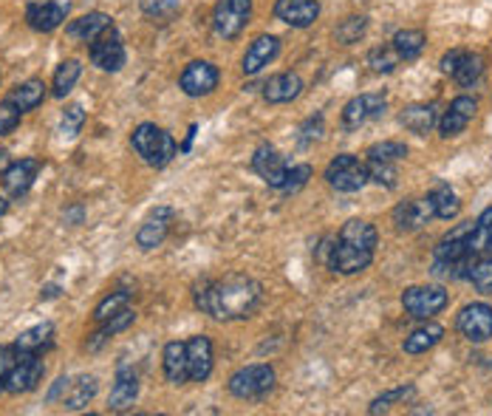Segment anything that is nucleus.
Returning <instances> with one entry per match:
<instances>
[{
	"label": "nucleus",
	"mask_w": 492,
	"mask_h": 416,
	"mask_svg": "<svg viewBox=\"0 0 492 416\" xmlns=\"http://www.w3.org/2000/svg\"><path fill=\"white\" fill-rule=\"evenodd\" d=\"M264 298L258 281L243 275L224 277V281H204L195 286V306L215 320H243L252 317Z\"/></svg>",
	"instance_id": "1"
},
{
	"label": "nucleus",
	"mask_w": 492,
	"mask_h": 416,
	"mask_svg": "<svg viewBox=\"0 0 492 416\" xmlns=\"http://www.w3.org/2000/svg\"><path fill=\"white\" fill-rule=\"evenodd\" d=\"M377 227L360 221V219H351L340 236H337L334 246H331V255H329V267L340 275H357L362 269L371 267L374 260V250H377Z\"/></svg>",
	"instance_id": "2"
},
{
	"label": "nucleus",
	"mask_w": 492,
	"mask_h": 416,
	"mask_svg": "<svg viewBox=\"0 0 492 416\" xmlns=\"http://www.w3.org/2000/svg\"><path fill=\"white\" fill-rule=\"evenodd\" d=\"M131 145H133V150L139 153V156L150 167H167V164H171L179 156L176 139L167 133V131L156 128L153 122H142V125L133 131Z\"/></svg>",
	"instance_id": "3"
},
{
	"label": "nucleus",
	"mask_w": 492,
	"mask_h": 416,
	"mask_svg": "<svg viewBox=\"0 0 492 416\" xmlns=\"http://www.w3.org/2000/svg\"><path fill=\"white\" fill-rule=\"evenodd\" d=\"M326 181L340 193H357L371 179H368V164L365 162H360L357 156H351V153H340V156L329 162Z\"/></svg>",
	"instance_id": "4"
},
{
	"label": "nucleus",
	"mask_w": 492,
	"mask_h": 416,
	"mask_svg": "<svg viewBox=\"0 0 492 416\" xmlns=\"http://www.w3.org/2000/svg\"><path fill=\"white\" fill-rule=\"evenodd\" d=\"M272 385H274V368L255 363V365L238 368V372L229 377V394L238 399H258L266 391H272Z\"/></svg>",
	"instance_id": "5"
},
{
	"label": "nucleus",
	"mask_w": 492,
	"mask_h": 416,
	"mask_svg": "<svg viewBox=\"0 0 492 416\" xmlns=\"http://www.w3.org/2000/svg\"><path fill=\"white\" fill-rule=\"evenodd\" d=\"M448 303L450 295L444 292V286H410L402 295L405 312L417 320H433Z\"/></svg>",
	"instance_id": "6"
},
{
	"label": "nucleus",
	"mask_w": 492,
	"mask_h": 416,
	"mask_svg": "<svg viewBox=\"0 0 492 416\" xmlns=\"http://www.w3.org/2000/svg\"><path fill=\"white\" fill-rule=\"evenodd\" d=\"M252 18V0H221L212 12V28L224 40H233L243 32Z\"/></svg>",
	"instance_id": "7"
},
{
	"label": "nucleus",
	"mask_w": 492,
	"mask_h": 416,
	"mask_svg": "<svg viewBox=\"0 0 492 416\" xmlns=\"http://www.w3.org/2000/svg\"><path fill=\"white\" fill-rule=\"evenodd\" d=\"M88 57H91V63H94L97 68L111 71V74L125 66L128 54H125V43H122L116 26L105 28V32L97 40L88 43Z\"/></svg>",
	"instance_id": "8"
},
{
	"label": "nucleus",
	"mask_w": 492,
	"mask_h": 416,
	"mask_svg": "<svg viewBox=\"0 0 492 416\" xmlns=\"http://www.w3.org/2000/svg\"><path fill=\"white\" fill-rule=\"evenodd\" d=\"M456 329L467 343H487L492 337V306L467 303L456 317Z\"/></svg>",
	"instance_id": "9"
},
{
	"label": "nucleus",
	"mask_w": 492,
	"mask_h": 416,
	"mask_svg": "<svg viewBox=\"0 0 492 416\" xmlns=\"http://www.w3.org/2000/svg\"><path fill=\"white\" fill-rule=\"evenodd\" d=\"M43 374H45V365H43L40 354H18V360H14L12 372L6 377V391L9 394L35 391L43 382Z\"/></svg>",
	"instance_id": "10"
},
{
	"label": "nucleus",
	"mask_w": 492,
	"mask_h": 416,
	"mask_svg": "<svg viewBox=\"0 0 492 416\" xmlns=\"http://www.w3.org/2000/svg\"><path fill=\"white\" fill-rule=\"evenodd\" d=\"M218 80H221V74L212 63H207V60H193V63L181 71L179 88L187 97H207L218 88Z\"/></svg>",
	"instance_id": "11"
},
{
	"label": "nucleus",
	"mask_w": 492,
	"mask_h": 416,
	"mask_svg": "<svg viewBox=\"0 0 492 416\" xmlns=\"http://www.w3.org/2000/svg\"><path fill=\"white\" fill-rule=\"evenodd\" d=\"M385 108H388L385 94H360V97H353L343 108V128L345 131H357V128L368 125V122L379 119L382 114H385Z\"/></svg>",
	"instance_id": "12"
},
{
	"label": "nucleus",
	"mask_w": 492,
	"mask_h": 416,
	"mask_svg": "<svg viewBox=\"0 0 492 416\" xmlns=\"http://www.w3.org/2000/svg\"><path fill=\"white\" fill-rule=\"evenodd\" d=\"M475 114H479V100L467 97V94L456 97V100L450 102L448 111H444V114L439 116V122H436L439 133H441L444 139H453V136H458V133H464Z\"/></svg>",
	"instance_id": "13"
},
{
	"label": "nucleus",
	"mask_w": 492,
	"mask_h": 416,
	"mask_svg": "<svg viewBox=\"0 0 492 416\" xmlns=\"http://www.w3.org/2000/svg\"><path fill=\"white\" fill-rule=\"evenodd\" d=\"M66 18H68V0H43V4H32L26 9V23L43 35L60 28L66 23Z\"/></svg>",
	"instance_id": "14"
},
{
	"label": "nucleus",
	"mask_w": 492,
	"mask_h": 416,
	"mask_svg": "<svg viewBox=\"0 0 492 416\" xmlns=\"http://www.w3.org/2000/svg\"><path fill=\"white\" fill-rule=\"evenodd\" d=\"M436 212H433V202H430V196L425 198H408L396 210H393V224L396 229H402V233H417L422 229L427 221H433Z\"/></svg>",
	"instance_id": "15"
},
{
	"label": "nucleus",
	"mask_w": 492,
	"mask_h": 416,
	"mask_svg": "<svg viewBox=\"0 0 492 416\" xmlns=\"http://www.w3.org/2000/svg\"><path fill=\"white\" fill-rule=\"evenodd\" d=\"M252 171L264 179L269 188L274 190H283V184H286V173H289V167L283 162V156L278 150H274L272 145H260L255 150V156H252Z\"/></svg>",
	"instance_id": "16"
},
{
	"label": "nucleus",
	"mask_w": 492,
	"mask_h": 416,
	"mask_svg": "<svg viewBox=\"0 0 492 416\" xmlns=\"http://www.w3.org/2000/svg\"><path fill=\"white\" fill-rule=\"evenodd\" d=\"M171 224H173V210L171 207H156L142 221L139 233H136V244H139L142 250H156V246L164 244L167 233H171Z\"/></svg>",
	"instance_id": "17"
},
{
	"label": "nucleus",
	"mask_w": 492,
	"mask_h": 416,
	"mask_svg": "<svg viewBox=\"0 0 492 416\" xmlns=\"http://www.w3.org/2000/svg\"><path fill=\"white\" fill-rule=\"evenodd\" d=\"M40 162L37 159H20V162H9V167L0 173V181H4V190L12 198H20L32 190V184L37 179Z\"/></svg>",
	"instance_id": "18"
},
{
	"label": "nucleus",
	"mask_w": 492,
	"mask_h": 416,
	"mask_svg": "<svg viewBox=\"0 0 492 416\" xmlns=\"http://www.w3.org/2000/svg\"><path fill=\"white\" fill-rule=\"evenodd\" d=\"M274 18L291 28H309L320 18V4L317 0H278Z\"/></svg>",
	"instance_id": "19"
},
{
	"label": "nucleus",
	"mask_w": 492,
	"mask_h": 416,
	"mask_svg": "<svg viewBox=\"0 0 492 416\" xmlns=\"http://www.w3.org/2000/svg\"><path fill=\"white\" fill-rule=\"evenodd\" d=\"M281 54V40L274 37V35H260L250 43V49H246L243 54V74L246 76H255L264 71L274 57Z\"/></svg>",
	"instance_id": "20"
},
{
	"label": "nucleus",
	"mask_w": 492,
	"mask_h": 416,
	"mask_svg": "<svg viewBox=\"0 0 492 416\" xmlns=\"http://www.w3.org/2000/svg\"><path fill=\"white\" fill-rule=\"evenodd\" d=\"M136 396H139V374L133 368L122 365L116 372V382L111 388V396H107V408L111 411H131Z\"/></svg>",
	"instance_id": "21"
},
{
	"label": "nucleus",
	"mask_w": 492,
	"mask_h": 416,
	"mask_svg": "<svg viewBox=\"0 0 492 416\" xmlns=\"http://www.w3.org/2000/svg\"><path fill=\"white\" fill-rule=\"evenodd\" d=\"M187 363L193 382H204L212 374V343L207 334H195L187 340Z\"/></svg>",
	"instance_id": "22"
},
{
	"label": "nucleus",
	"mask_w": 492,
	"mask_h": 416,
	"mask_svg": "<svg viewBox=\"0 0 492 416\" xmlns=\"http://www.w3.org/2000/svg\"><path fill=\"white\" fill-rule=\"evenodd\" d=\"M303 94V80L300 74L295 71H283V74H274L272 80L264 85V100L272 102V105H283V102H291Z\"/></svg>",
	"instance_id": "23"
},
{
	"label": "nucleus",
	"mask_w": 492,
	"mask_h": 416,
	"mask_svg": "<svg viewBox=\"0 0 492 416\" xmlns=\"http://www.w3.org/2000/svg\"><path fill=\"white\" fill-rule=\"evenodd\" d=\"M399 122L405 125V131L417 133V136H427L430 131H433L436 122H439L436 105H430V102H413V105L402 108V114H399Z\"/></svg>",
	"instance_id": "24"
},
{
	"label": "nucleus",
	"mask_w": 492,
	"mask_h": 416,
	"mask_svg": "<svg viewBox=\"0 0 492 416\" xmlns=\"http://www.w3.org/2000/svg\"><path fill=\"white\" fill-rule=\"evenodd\" d=\"M162 360H164V377H167V382H171V385H181V382L190 380L187 343H179V340L167 343Z\"/></svg>",
	"instance_id": "25"
},
{
	"label": "nucleus",
	"mask_w": 492,
	"mask_h": 416,
	"mask_svg": "<svg viewBox=\"0 0 492 416\" xmlns=\"http://www.w3.org/2000/svg\"><path fill=\"white\" fill-rule=\"evenodd\" d=\"M114 20H111V14H105V12H88L83 14V18H76L68 23L66 32L74 37V40H83V43H91V40H97L105 28H111Z\"/></svg>",
	"instance_id": "26"
},
{
	"label": "nucleus",
	"mask_w": 492,
	"mask_h": 416,
	"mask_svg": "<svg viewBox=\"0 0 492 416\" xmlns=\"http://www.w3.org/2000/svg\"><path fill=\"white\" fill-rule=\"evenodd\" d=\"M441 337H444V326H441V323L425 320L419 329H413V332L405 337L402 348H405L408 354H425V351H430L433 346H439Z\"/></svg>",
	"instance_id": "27"
},
{
	"label": "nucleus",
	"mask_w": 492,
	"mask_h": 416,
	"mask_svg": "<svg viewBox=\"0 0 492 416\" xmlns=\"http://www.w3.org/2000/svg\"><path fill=\"white\" fill-rule=\"evenodd\" d=\"M52 337H54L52 323H37V326L26 329L12 346H14V351H18V354H40L43 348L52 346Z\"/></svg>",
	"instance_id": "28"
},
{
	"label": "nucleus",
	"mask_w": 492,
	"mask_h": 416,
	"mask_svg": "<svg viewBox=\"0 0 492 416\" xmlns=\"http://www.w3.org/2000/svg\"><path fill=\"white\" fill-rule=\"evenodd\" d=\"M427 196H430V202H433L436 219H441V221H453V219H458V212H461V198L456 196V190L450 188V184L439 181L436 188L430 190Z\"/></svg>",
	"instance_id": "29"
},
{
	"label": "nucleus",
	"mask_w": 492,
	"mask_h": 416,
	"mask_svg": "<svg viewBox=\"0 0 492 416\" xmlns=\"http://www.w3.org/2000/svg\"><path fill=\"white\" fill-rule=\"evenodd\" d=\"M97 377H76L74 382H68V391L63 394V405L68 408V411H83L91 399L97 396Z\"/></svg>",
	"instance_id": "30"
},
{
	"label": "nucleus",
	"mask_w": 492,
	"mask_h": 416,
	"mask_svg": "<svg viewBox=\"0 0 492 416\" xmlns=\"http://www.w3.org/2000/svg\"><path fill=\"white\" fill-rule=\"evenodd\" d=\"M391 45L396 49V54L405 60V63H410V60H417L425 45H427V35L422 32V28H402V32H396Z\"/></svg>",
	"instance_id": "31"
},
{
	"label": "nucleus",
	"mask_w": 492,
	"mask_h": 416,
	"mask_svg": "<svg viewBox=\"0 0 492 416\" xmlns=\"http://www.w3.org/2000/svg\"><path fill=\"white\" fill-rule=\"evenodd\" d=\"M136 320V312L133 309H122L119 315H114L111 320H105V323H99V332H94L91 334V340H88V348L91 351H99L107 340H111L114 334H119V332H125L131 323Z\"/></svg>",
	"instance_id": "32"
},
{
	"label": "nucleus",
	"mask_w": 492,
	"mask_h": 416,
	"mask_svg": "<svg viewBox=\"0 0 492 416\" xmlns=\"http://www.w3.org/2000/svg\"><path fill=\"white\" fill-rule=\"evenodd\" d=\"M484 66H487L484 54H479V52H464V57H461L458 68L453 71V80H456L458 85L470 88V85H475V83L481 80V74H484Z\"/></svg>",
	"instance_id": "33"
},
{
	"label": "nucleus",
	"mask_w": 492,
	"mask_h": 416,
	"mask_svg": "<svg viewBox=\"0 0 492 416\" xmlns=\"http://www.w3.org/2000/svg\"><path fill=\"white\" fill-rule=\"evenodd\" d=\"M45 100V83L43 80H28L23 85H18L9 94V102H14L20 108V111H35V108Z\"/></svg>",
	"instance_id": "34"
},
{
	"label": "nucleus",
	"mask_w": 492,
	"mask_h": 416,
	"mask_svg": "<svg viewBox=\"0 0 492 416\" xmlns=\"http://www.w3.org/2000/svg\"><path fill=\"white\" fill-rule=\"evenodd\" d=\"M80 74H83V66L76 63V60H66V63H60L57 71H54V91L52 94L57 100H63L68 91L76 85V80H80Z\"/></svg>",
	"instance_id": "35"
},
{
	"label": "nucleus",
	"mask_w": 492,
	"mask_h": 416,
	"mask_svg": "<svg viewBox=\"0 0 492 416\" xmlns=\"http://www.w3.org/2000/svg\"><path fill=\"white\" fill-rule=\"evenodd\" d=\"M467 281L481 292V295H492V255H479L472 260Z\"/></svg>",
	"instance_id": "36"
},
{
	"label": "nucleus",
	"mask_w": 492,
	"mask_h": 416,
	"mask_svg": "<svg viewBox=\"0 0 492 416\" xmlns=\"http://www.w3.org/2000/svg\"><path fill=\"white\" fill-rule=\"evenodd\" d=\"M399 63H402V57L396 54L393 45H377V49L368 52V66L377 74H391Z\"/></svg>",
	"instance_id": "37"
},
{
	"label": "nucleus",
	"mask_w": 492,
	"mask_h": 416,
	"mask_svg": "<svg viewBox=\"0 0 492 416\" xmlns=\"http://www.w3.org/2000/svg\"><path fill=\"white\" fill-rule=\"evenodd\" d=\"M365 28H368V20L362 18V14H351V18H345L340 26L334 28V37H337V43H343V45H353L365 35Z\"/></svg>",
	"instance_id": "38"
},
{
	"label": "nucleus",
	"mask_w": 492,
	"mask_h": 416,
	"mask_svg": "<svg viewBox=\"0 0 492 416\" xmlns=\"http://www.w3.org/2000/svg\"><path fill=\"white\" fill-rule=\"evenodd\" d=\"M408 156V145L396 142V139H385V142H377L368 148V159H379V162H399Z\"/></svg>",
	"instance_id": "39"
},
{
	"label": "nucleus",
	"mask_w": 492,
	"mask_h": 416,
	"mask_svg": "<svg viewBox=\"0 0 492 416\" xmlns=\"http://www.w3.org/2000/svg\"><path fill=\"white\" fill-rule=\"evenodd\" d=\"M128 300H131V295L125 289H119V292H111L97 309H94V320L97 323H105V320H111L114 315H119L122 309H128Z\"/></svg>",
	"instance_id": "40"
},
{
	"label": "nucleus",
	"mask_w": 492,
	"mask_h": 416,
	"mask_svg": "<svg viewBox=\"0 0 492 416\" xmlns=\"http://www.w3.org/2000/svg\"><path fill=\"white\" fill-rule=\"evenodd\" d=\"M413 396V385H405V388H393L385 391L382 396H377L371 405H368V413H388L396 403H405V399Z\"/></svg>",
	"instance_id": "41"
},
{
	"label": "nucleus",
	"mask_w": 492,
	"mask_h": 416,
	"mask_svg": "<svg viewBox=\"0 0 492 416\" xmlns=\"http://www.w3.org/2000/svg\"><path fill=\"white\" fill-rule=\"evenodd\" d=\"M368 179L382 184V188H388L393 190L396 188V167L393 162H379V159H368Z\"/></svg>",
	"instance_id": "42"
},
{
	"label": "nucleus",
	"mask_w": 492,
	"mask_h": 416,
	"mask_svg": "<svg viewBox=\"0 0 492 416\" xmlns=\"http://www.w3.org/2000/svg\"><path fill=\"white\" fill-rule=\"evenodd\" d=\"M142 12L153 20L167 23L171 18H176L179 12V0H142Z\"/></svg>",
	"instance_id": "43"
},
{
	"label": "nucleus",
	"mask_w": 492,
	"mask_h": 416,
	"mask_svg": "<svg viewBox=\"0 0 492 416\" xmlns=\"http://www.w3.org/2000/svg\"><path fill=\"white\" fill-rule=\"evenodd\" d=\"M85 125V111L83 105H68L66 114H63V122H60V133H63L66 139H74L76 133L83 131Z\"/></svg>",
	"instance_id": "44"
},
{
	"label": "nucleus",
	"mask_w": 492,
	"mask_h": 416,
	"mask_svg": "<svg viewBox=\"0 0 492 416\" xmlns=\"http://www.w3.org/2000/svg\"><path fill=\"white\" fill-rule=\"evenodd\" d=\"M312 164H295V167H289V173H286V184H283V193H298L303 190L306 184H309L312 179Z\"/></svg>",
	"instance_id": "45"
},
{
	"label": "nucleus",
	"mask_w": 492,
	"mask_h": 416,
	"mask_svg": "<svg viewBox=\"0 0 492 416\" xmlns=\"http://www.w3.org/2000/svg\"><path fill=\"white\" fill-rule=\"evenodd\" d=\"M20 116H23V111L14 102H9V100L0 102V136H9L14 128H18Z\"/></svg>",
	"instance_id": "46"
},
{
	"label": "nucleus",
	"mask_w": 492,
	"mask_h": 416,
	"mask_svg": "<svg viewBox=\"0 0 492 416\" xmlns=\"http://www.w3.org/2000/svg\"><path fill=\"white\" fill-rule=\"evenodd\" d=\"M14 360H18V351H14V346H0V391L6 388V377L12 372Z\"/></svg>",
	"instance_id": "47"
},
{
	"label": "nucleus",
	"mask_w": 492,
	"mask_h": 416,
	"mask_svg": "<svg viewBox=\"0 0 492 416\" xmlns=\"http://www.w3.org/2000/svg\"><path fill=\"white\" fill-rule=\"evenodd\" d=\"M320 136H322V116L306 122L303 131H300V142H303V145H309V142H314V139H320Z\"/></svg>",
	"instance_id": "48"
},
{
	"label": "nucleus",
	"mask_w": 492,
	"mask_h": 416,
	"mask_svg": "<svg viewBox=\"0 0 492 416\" xmlns=\"http://www.w3.org/2000/svg\"><path fill=\"white\" fill-rule=\"evenodd\" d=\"M461 57H464V52L461 49H453V52H448L441 57V63H439V68H441V74H450L453 76V71L458 68V63H461Z\"/></svg>",
	"instance_id": "49"
},
{
	"label": "nucleus",
	"mask_w": 492,
	"mask_h": 416,
	"mask_svg": "<svg viewBox=\"0 0 492 416\" xmlns=\"http://www.w3.org/2000/svg\"><path fill=\"white\" fill-rule=\"evenodd\" d=\"M68 382H71V380H66V377H60V380H57V385H54L52 394H49V403H57V396L68 391Z\"/></svg>",
	"instance_id": "50"
},
{
	"label": "nucleus",
	"mask_w": 492,
	"mask_h": 416,
	"mask_svg": "<svg viewBox=\"0 0 492 416\" xmlns=\"http://www.w3.org/2000/svg\"><path fill=\"white\" fill-rule=\"evenodd\" d=\"M6 167H9V153H6V150H0V173H4Z\"/></svg>",
	"instance_id": "51"
},
{
	"label": "nucleus",
	"mask_w": 492,
	"mask_h": 416,
	"mask_svg": "<svg viewBox=\"0 0 492 416\" xmlns=\"http://www.w3.org/2000/svg\"><path fill=\"white\" fill-rule=\"evenodd\" d=\"M6 210H9V202L4 196H0V215H6Z\"/></svg>",
	"instance_id": "52"
},
{
	"label": "nucleus",
	"mask_w": 492,
	"mask_h": 416,
	"mask_svg": "<svg viewBox=\"0 0 492 416\" xmlns=\"http://www.w3.org/2000/svg\"><path fill=\"white\" fill-rule=\"evenodd\" d=\"M54 295H57V286H49V289L43 292V298H54Z\"/></svg>",
	"instance_id": "53"
},
{
	"label": "nucleus",
	"mask_w": 492,
	"mask_h": 416,
	"mask_svg": "<svg viewBox=\"0 0 492 416\" xmlns=\"http://www.w3.org/2000/svg\"><path fill=\"white\" fill-rule=\"evenodd\" d=\"M489 252H492V238H489Z\"/></svg>",
	"instance_id": "54"
}]
</instances>
